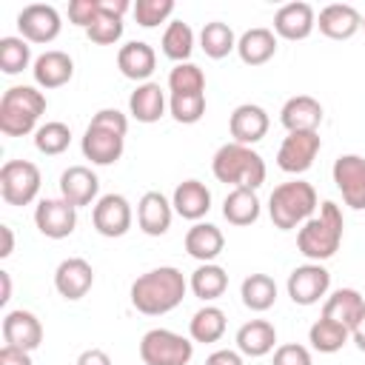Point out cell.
I'll use <instances>...</instances> for the list:
<instances>
[{
    "mask_svg": "<svg viewBox=\"0 0 365 365\" xmlns=\"http://www.w3.org/2000/svg\"><path fill=\"white\" fill-rule=\"evenodd\" d=\"M237 54H240V60L245 66H262V63H268L277 54V34H274V29L257 26V29L242 31L240 40H237Z\"/></svg>",
    "mask_w": 365,
    "mask_h": 365,
    "instance_id": "cell-28",
    "label": "cell"
},
{
    "mask_svg": "<svg viewBox=\"0 0 365 365\" xmlns=\"http://www.w3.org/2000/svg\"><path fill=\"white\" fill-rule=\"evenodd\" d=\"M277 342V328L268 319H251L245 325H240L237 331V351L242 356H265L274 351Z\"/></svg>",
    "mask_w": 365,
    "mask_h": 365,
    "instance_id": "cell-30",
    "label": "cell"
},
{
    "mask_svg": "<svg viewBox=\"0 0 365 365\" xmlns=\"http://www.w3.org/2000/svg\"><path fill=\"white\" fill-rule=\"evenodd\" d=\"M34 225L48 240H66L77 228V208L63 197H46L34 208Z\"/></svg>",
    "mask_w": 365,
    "mask_h": 365,
    "instance_id": "cell-11",
    "label": "cell"
},
{
    "mask_svg": "<svg viewBox=\"0 0 365 365\" xmlns=\"http://www.w3.org/2000/svg\"><path fill=\"white\" fill-rule=\"evenodd\" d=\"M131 202L123 197V194H103L97 202H94V211H91V222H94V231L103 234V237H123L128 234L131 228Z\"/></svg>",
    "mask_w": 365,
    "mask_h": 365,
    "instance_id": "cell-13",
    "label": "cell"
},
{
    "mask_svg": "<svg viewBox=\"0 0 365 365\" xmlns=\"http://www.w3.org/2000/svg\"><path fill=\"white\" fill-rule=\"evenodd\" d=\"M131 11L143 29H154L174 14V0H137Z\"/></svg>",
    "mask_w": 365,
    "mask_h": 365,
    "instance_id": "cell-43",
    "label": "cell"
},
{
    "mask_svg": "<svg viewBox=\"0 0 365 365\" xmlns=\"http://www.w3.org/2000/svg\"><path fill=\"white\" fill-rule=\"evenodd\" d=\"M171 94H205V74L197 63H177L168 74Z\"/></svg>",
    "mask_w": 365,
    "mask_h": 365,
    "instance_id": "cell-39",
    "label": "cell"
},
{
    "mask_svg": "<svg viewBox=\"0 0 365 365\" xmlns=\"http://www.w3.org/2000/svg\"><path fill=\"white\" fill-rule=\"evenodd\" d=\"M0 285H3V291H0V305H6V302L11 299V277H9V271H0Z\"/></svg>",
    "mask_w": 365,
    "mask_h": 365,
    "instance_id": "cell-52",
    "label": "cell"
},
{
    "mask_svg": "<svg viewBox=\"0 0 365 365\" xmlns=\"http://www.w3.org/2000/svg\"><path fill=\"white\" fill-rule=\"evenodd\" d=\"M240 297H242L245 308L262 314L277 302V282L268 274H248L240 285Z\"/></svg>",
    "mask_w": 365,
    "mask_h": 365,
    "instance_id": "cell-33",
    "label": "cell"
},
{
    "mask_svg": "<svg viewBox=\"0 0 365 365\" xmlns=\"http://www.w3.org/2000/svg\"><path fill=\"white\" fill-rule=\"evenodd\" d=\"M77 365H111V356L103 348H86L77 356Z\"/></svg>",
    "mask_w": 365,
    "mask_h": 365,
    "instance_id": "cell-49",
    "label": "cell"
},
{
    "mask_svg": "<svg viewBox=\"0 0 365 365\" xmlns=\"http://www.w3.org/2000/svg\"><path fill=\"white\" fill-rule=\"evenodd\" d=\"M362 31H365V17H362Z\"/></svg>",
    "mask_w": 365,
    "mask_h": 365,
    "instance_id": "cell-53",
    "label": "cell"
},
{
    "mask_svg": "<svg viewBox=\"0 0 365 365\" xmlns=\"http://www.w3.org/2000/svg\"><path fill=\"white\" fill-rule=\"evenodd\" d=\"M188 291V279L174 265H160L140 274L131 282V305L145 317H163L174 311Z\"/></svg>",
    "mask_w": 365,
    "mask_h": 365,
    "instance_id": "cell-1",
    "label": "cell"
},
{
    "mask_svg": "<svg viewBox=\"0 0 365 365\" xmlns=\"http://www.w3.org/2000/svg\"><path fill=\"white\" fill-rule=\"evenodd\" d=\"M279 123L288 131H317L322 123V103L314 100L311 94L288 97L279 108Z\"/></svg>",
    "mask_w": 365,
    "mask_h": 365,
    "instance_id": "cell-20",
    "label": "cell"
},
{
    "mask_svg": "<svg viewBox=\"0 0 365 365\" xmlns=\"http://www.w3.org/2000/svg\"><path fill=\"white\" fill-rule=\"evenodd\" d=\"M0 328H3L6 345L23 348V351H34L43 342V325H40V319L31 311H23V308L9 311L3 317V325Z\"/></svg>",
    "mask_w": 365,
    "mask_h": 365,
    "instance_id": "cell-17",
    "label": "cell"
},
{
    "mask_svg": "<svg viewBox=\"0 0 365 365\" xmlns=\"http://www.w3.org/2000/svg\"><path fill=\"white\" fill-rule=\"evenodd\" d=\"M117 68L123 71V77L137 80V86L140 83H148V77L157 68V54H154V48L148 43L131 40V43L120 46V51H117Z\"/></svg>",
    "mask_w": 365,
    "mask_h": 365,
    "instance_id": "cell-22",
    "label": "cell"
},
{
    "mask_svg": "<svg viewBox=\"0 0 365 365\" xmlns=\"http://www.w3.org/2000/svg\"><path fill=\"white\" fill-rule=\"evenodd\" d=\"M68 143H71V128L66 123H60V120H48L34 131V148L40 154H46V157L63 154L68 148Z\"/></svg>",
    "mask_w": 365,
    "mask_h": 365,
    "instance_id": "cell-38",
    "label": "cell"
},
{
    "mask_svg": "<svg viewBox=\"0 0 365 365\" xmlns=\"http://www.w3.org/2000/svg\"><path fill=\"white\" fill-rule=\"evenodd\" d=\"M94 285V268L83 257H68L54 271V288L63 299H83Z\"/></svg>",
    "mask_w": 365,
    "mask_h": 365,
    "instance_id": "cell-14",
    "label": "cell"
},
{
    "mask_svg": "<svg viewBox=\"0 0 365 365\" xmlns=\"http://www.w3.org/2000/svg\"><path fill=\"white\" fill-rule=\"evenodd\" d=\"M188 334L194 342H220L225 334V311L217 305H202L191 322H188Z\"/></svg>",
    "mask_w": 365,
    "mask_h": 365,
    "instance_id": "cell-34",
    "label": "cell"
},
{
    "mask_svg": "<svg viewBox=\"0 0 365 365\" xmlns=\"http://www.w3.org/2000/svg\"><path fill=\"white\" fill-rule=\"evenodd\" d=\"M171 205H174V211H177L182 220L200 222V220L211 211V191H208L205 182H200V180H182V182L174 188Z\"/></svg>",
    "mask_w": 365,
    "mask_h": 365,
    "instance_id": "cell-25",
    "label": "cell"
},
{
    "mask_svg": "<svg viewBox=\"0 0 365 365\" xmlns=\"http://www.w3.org/2000/svg\"><path fill=\"white\" fill-rule=\"evenodd\" d=\"M268 125H271L268 111L262 106H257V103H242L228 117V131H231L234 143H240V145L259 143L268 134Z\"/></svg>",
    "mask_w": 365,
    "mask_h": 365,
    "instance_id": "cell-15",
    "label": "cell"
},
{
    "mask_svg": "<svg viewBox=\"0 0 365 365\" xmlns=\"http://www.w3.org/2000/svg\"><path fill=\"white\" fill-rule=\"evenodd\" d=\"M317 26V14L308 3H285L274 14V34L282 40H305Z\"/></svg>",
    "mask_w": 365,
    "mask_h": 365,
    "instance_id": "cell-18",
    "label": "cell"
},
{
    "mask_svg": "<svg viewBox=\"0 0 365 365\" xmlns=\"http://www.w3.org/2000/svg\"><path fill=\"white\" fill-rule=\"evenodd\" d=\"M317 211V191L311 182L305 180H288L282 185H277L268 197V214L274 228L279 231H291V228H302Z\"/></svg>",
    "mask_w": 365,
    "mask_h": 365,
    "instance_id": "cell-4",
    "label": "cell"
},
{
    "mask_svg": "<svg viewBox=\"0 0 365 365\" xmlns=\"http://www.w3.org/2000/svg\"><path fill=\"white\" fill-rule=\"evenodd\" d=\"M188 257L200 259V262H214L222 248H225V237L217 225L211 222H194L188 231H185V240H182Z\"/></svg>",
    "mask_w": 365,
    "mask_h": 365,
    "instance_id": "cell-26",
    "label": "cell"
},
{
    "mask_svg": "<svg viewBox=\"0 0 365 365\" xmlns=\"http://www.w3.org/2000/svg\"><path fill=\"white\" fill-rule=\"evenodd\" d=\"M31 63V48L23 37H0V71L20 74Z\"/></svg>",
    "mask_w": 365,
    "mask_h": 365,
    "instance_id": "cell-40",
    "label": "cell"
},
{
    "mask_svg": "<svg viewBox=\"0 0 365 365\" xmlns=\"http://www.w3.org/2000/svg\"><path fill=\"white\" fill-rule=\"evenodd\" d=\"M165 91L160 88V83H140L131 97H128V111L137 123H157L165 114Z\"/></svg>",
    "mask_w": 365,
    "mask_h": 365,
    "instance_id": "cell-29",
    "label": "cell"
},
{
    "mask_svg": "<svg viewBox=\"0 0 365 365\" xmlns=\"http://www.w3.org/2000/svg\"><path fill=\"white\" fill-rule=\"evenodd\" d=\"M168 111L177 123L194 125L205 114V94H171L168 97Z\"/></svg>",
    "mask_w": 365,
    "mask_h": 365,
    "instance_id": "cell-41",
    "label": "cell"
},
{
    "mask_svg": "<svg viewBox=\"0 0 365 365\" xmlns=\"http://www.w3.org/2000/svg\"><path fill=\"white\" fill-rule=\"evenodd\" d=\"M0 365H34L31 362V351L14 348V345H3L0 348Z\"/></svg>",
    "mask_w": 365,
    "mask_h": 365,
    "instance_id": "cell-47",
    "label": "cell"
},
{
    "mask_svg": "<svg viewBox=\"0 0 365 365\" xmlns=\"http://www.w3.org/2000/svg\"><path fill=\"white\" fill-rule=\"evenodd\" d=\"M334 182L345 200L348 208L365 211V157L359 154H342L334 160Z\"/></svg>",
    "mask_w": 365,
    "mask_h": 365,
    "instance_id": "cell-12",
    "label": "cell"
},
{
    "mask_svg": "<svg viewBox=\"0 0 365 365\" xmlns=\"http://www.w3.org/2000/svg\"><path fill=\"white\" fill-rule=\"evenodd\" d=\"M83 157L91 160L94 165H111L123 157V148H125V137L114 134V131H106V128H94L88 125L86 134H83Z\"/></svg>",
    "mask_w": 365,
    "mask_h": 365,
    "instance_id": "cell-24",
    "label": "cell"
},
{
    "mask_svg": "<svg viewBox=\"0 0 365 365\" xmlns=\"http://www.w3.org/2000/svg\"><path fill=\"white\" fill-rule=\"evenodd\" d=\"M17 29H20V37L26 43H51V40H57L63 20H60V11L54 6L29 3L17 14Z\"/></svg>",
    "mask_w": 365,
    "mask_h": 365,
    "instance_id": "cell-10",
    "label": "cell"
},
{
    "mask_svg": "<svg viewBox=\"0 0 365 365\" xmlns=\"http://www.w3.org/2000/svg\"><path fill=\"white\" fill-rule=\"evenodd\" d=\"M103 14V0H71L68 3V20L80 29H88Z\"/></svg>",
    "mask_w": 365,
    "mask_h": 365,
    "instance_id": "cell-44",
    "label": "cell"
},
{
    "mask_svg": "<svg viewBox=\"0 0 365 365\" xmlns=\"http://www.w3.org/2000/svg\"><path fill=\"white\" fill-rule=\"evenodd\" d=\"M31 74L40 88H60L74 77V60L60 48H48L34 60Z\"/></svg>",
    "mask_w": 365,
    "mask_h": 365,
    "instance_id": "cell-23",
    "label": "cell"
},
{
    "mask_svg": "<svg viewBox=\"0 0 365 365\" xmlns=\"http://www.w3.org/2000/svg\"><path fill=\"white\" fill-rule=\"evenodd\" d=\"M348 336H351V331L345 325H339L334 319H325V317H319L308 328V342L319 354H336V351H342V345L348 342Z\"/></svg>",
    "mask_w": 365,
    "mask_h": 365,
    "instance_id": "cell-36",
    "label": "cell"
},
{
    "mask_svg": "<svg viewBox=\"0 0 365 365\" xmlns=\"http://www.w3.org/2000/svg\"><path fill=\"white\" fill-rule=\"evenodd\" d=\"M317 26L331 40H348L362 29V14L351 3H331L319 11Z\"/></svg>",
    "mask_w": 365,
    "mask_h": 365,
    "instance_id": "cell-21",
    "label": "cell"
},
{
    "mask_svg": "<svg viewBox=\"0 0 365 365\" xmlns=\"http://www.w3.org/2000/svg\"><path fill=\"white\" fill-rule=\"evenodd\" d=\"M200 48L211 57V60H222L228 57L234 48H237V37H234V29L222 20H211L202 26L200 31Z\"/></svg>",
    "mask_w": 365,
    "mask_h": 365,
    "instance_id": "cell-35",
    "label": "cell"
},
{
    "mask_svg": "<svg viewBox=\"0 0 365 365\" xmlns=\"http://www.w3.org/2000/svg\"><path fill=\"white\" fill-rule=\"evenodd\" d=\"M188 288H191L194 297H200L202 302H211V299H217V297L225 294V288H228V274H225V268L217 265V262H200V265L194 268L191 279H188Z\"/></svg>",
    "mask_w": 365,
    "mask_h": 365,
    "instance_id": "cell-32",
    "label": "cell"
},
{
    "mask_svg": "<svg viewBox=\"0 0 365 365\" xmlns=\"http://www.w3.org/2000/svg\"><path fill=\"white\" fill-rule=\"evenodd\" d=\"M97 194H100V180L88 165H68L60 174V197L68 205L74 208L91 205L94 200H100Z\"/></svg>",
    "mask_w": 365,
    "mask_h": 365,
    "instance_id": "cell-16",
    "label": "cell"
},
{
    "mask_svg": "<svg viewBox=\"0 0 365 365\" xmlns=\"http://www.w3.org/2000/svg\"><path fill=\"white\" fill-rule=\"evenodd\" d=\"M342 228H345V220H342V211L336 202L325 200L319 205V214H314L297 234V248L302 257H308L311 262H322V259H331L339 245H342Z\"/></svg>",
    "mask_w": 365,
    "mask_h": 365,
    "instance_id": "cell-2",
    "label": "cell"
},
{
    "mask_svg": "<svg viewBox=\"0 0 365 365\" xmlns=\"http://www.w3.org/2000/svg\"><path fill=\"white\" fill-rule=\"evenodd\" d=\"M211 171L220 182L234 185V188H251L257 191L265 182V160L251 148L240 143H225L214 151Z\"/></svg>",
    "mask_w": 365,
    "mask_h": 365,
    "instance_id": "cell-3",
    "label": "cell"
},
{
    "mask_svg": "<svg viewBox=\"0 0 365 365\" xmlns=\"http://www.w3.org/2000/svg\"><path fill=\"white\" fill-rule=\"evenodd\" d=\"M88 125H94V128H106V131H114V134L125 137V131H128V117H125L123 111H117V108H100V111L91 117Z\"/></svg>",
    "mask_w": 365,
    "mask_h": 365,
    "instance_id": "cell-46",
    "label": "cell"
},
{
    "mask_svg": "<svg viewBox=\"0 0 365 365\" xmlns=\"http://www.w3.org/2000/svg\"><path fill=\"white\" fill-rule=\"evenodd\" d=\"M365 314V299L356 288H336L325 302H322V317L345 325L348 331L362 319Z\"/></svg>",
    "mask_w": 365,
    "mask_h": 365,
    "instance_id": "cell-27",
    "label": "cell"
},
{
    "mask_svg": "<svg viewBox=\"0 0 365 365\" xmlns=\"http://www.w3.org/2000/svg\"><path fill=\"white\" fill-rule=\"evenodd\" d=\"M0 234H3V248H0V257H9L14 251V234L9 225H0Z\"/></svg>",
    "mask_w": 365,
    "mask_h": 365,
    "instance_id": "cell-51",
    "label": "cell"
},
{
    "mask_svg": "<svg viewBox=\"0 0 365 365\" xmlns=\"http://www.w3.org/2000/svg\"><path fill=\"white\" fill-rule=\"evenodd\" d=\"M194 342L168 328H151L140 339V359L145 365H188Z\"/></svg>",
    "mask_w": 365,
    "mask_h": 365,
    "instance_id": "cell-6",
    "label": "cell"
},
{
    "mask_svg": "<svg viewBox=\"0 0 365 365\" xmlns=\"http://www.w3.org/2000/svg\"><path fill=\"white\" fill-rule=\"evenodd\" d=\"M205 365H242V354L231 351V348H220L205 356Z\"/></svg>",
    "mask_w": 365,
    "mask_h": 365,
    "instance_id": "cell-48",
    "label": "cell"
},
{
    "mask_svg": "<svg viewBox=\"0 0 365 365\" xmlns=\"http://www.w3.org/2000/svg\"><path fill=\"white\" fill-rule=\"evenodd\" d=\"M271 365H314L311 362V351L299 342H285L274 351V359Z\"/></svg>",
    "mask_w": 365,
    "mask_h": 365,
    "instance_id": "cell-45",
    "label": "cell"
},
{
    "mask_svg": "<svg viewBox=\"0 0 365 365\" xmlns=\"http://www.w3.org/2000/svg\"><path fill=\"white\" fill-rule=\"evenodd\" d=\"M285 288H288V297H291L294 305H305V308H308V305H317V302L328 294V288H331V274H328V268L319 265V262H305V265H297V268L288 274Z\"/></svg>",
    "mask_w": 365,
    "mask_h": 365,
    "instance_id": "cell-8",
    "label": "cell"
},
{
    "mask_svg": "<svg viewBox=\"0 0 365 365\" xmlns=\"http://www.w3.org/2000/svg\"><path fill=\"white\" fill-rule=\"evenodd\" d=\"M174 205L160 191H145L137 202V225L148 237H163L171 228Z\"/></svg>",
    "mask_w": 365,
    "mask_h": 365,
    "instance_id": "cell-19",
    "label": "cell"
},
{
    "mask_svg": "<svg viewBox=\"0 0 365 365\" xmlns=\"http://www.w3.org/2000/svg\"><path fill=\"white\" fill-rule=\"evenodd\" d=\"M40 168L29 160H6L0 168V197L9 205H29L40 191Z\"/></svg>",
    "mask_w": 365,
    "mask_h": 365,
    "instance_id": "cell-7",
    "label": "cell"
},
{
    "mask_svg": "<svg viewBox=\"0 0 365 365\" xmlns=\"http://www.w3.org/2000/svg\"><path fill=\"white\" fill-rule=\"evenodd\" d=\"M319 148H322L319 131H288V137L279 143L277 165L285 174H302L314 165Z\"/></svg>",
    "mask_w": 365,
    "mask_h": 365,
    "instance_id": "cell-9",
    "label": "cell"
},
{
    "mask_svg": "<svg viewBox=\"0 0 365 365\" xmlns=\"http://www.w3.org/2000/svg\"><path fill=\"white\" fill-rule=\"evenodd\" d=\"M351 339H354V342H356V348L365 354V314H362V319L351 328Z\"/></svg>",
    "mask_w": 365,
    "mask_h": 365,
    "instance_id": "cell-50",
    "label": "cell"
},
{
    "mask_svg": "<svg viewBox=\"0 0 365 365\" xmlns=\"http://www.w3.org/2000/svg\"><path fill=\"white\" fill-rule=\"evenodd\" d=\"M86 37L91 43H97V46H114L123 37V17H117V14L103 9V14L86 29Z\"/></svg>",
    "mask_w": 365,
    "mask_h": 365,
    "instance_id": "cell-42",
    "label": "cell"
},
{
    "mask_svg": "<svg viewBox=\"0 0 365 365\" xmlns=\"http://www.w3.org/2000/svg\"><path fill=\"white\" fill-rule=\"evenodd\" d=\"M46 111V94L34 86H11L0 97V131L6 137H26L37 131V120Z\"/></svg>",
    "mask_w": 365,
    "mask_h": 365,
    "instance_id": "cell-5",
    "label": "cell"
},
{
    "mask_svg": "<svg viewBox=\"0 0 365 365\" xmlns=\"http://www.w3.org/2000/svg\"><path fill=\"white\" fill-rule=\"evenodd\" d=\"M222 217L231 225H251L259 220V197L251 188H231L222 200Z\"/></svg>",
    "mask_w": 365,
    "mask_h": 365,
    "instance_id": "cell-31",
    "label": "cell"
},
{
    "mask_svg": "<svg viewBox=\"0 0 365 365\" xmlns=\"http://www.w3.org/2000/svg\"><path fill=\"white\" fill-rule=\"evenodd\" d=\"M163 54L174 63H188L191 51H194V31L188 23L182 20H171L163 31Z\"/></svg>",
    "mask_w": 365,
    "mask_h": 365,
    "instance_id": "cell-37",
    "label": "cell"
}]
</instances>
